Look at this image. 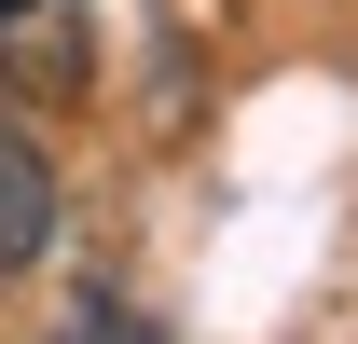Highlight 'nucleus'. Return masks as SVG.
<instances>
[{
	"mask_svg": "<svg viewBox=\"0 0 358 344\" xmlns=\"http://www.w3.org/2000/svg\"><path fill=\"white\" fill-rule=\"evenodd\" d=\"M42 248H55V166L28 124H0V275H28Z\"/></svg>",
	"mask_w": 358,
	"mask_h": 344,
	"instance_id": "f257e3e1",
	"label": "nucleus"
},
{
	"mask_svg": "<svg viewBox=\"0 0 358 344\" xmlns=\"http://www.w3.org/2000/svg\"><path fill=\"white\" fill-rule=\"evenodd\" d=\"M55 344H166V331H152L138 303H83V317H69V331H55Z\"/></svg>",
	"mask_w": 358,
	"mask_h": 344,
	"instance_id": "f03ea898",
	"label": "nucleus"
},
{
	"mask_svg": "<svg viewBox=\"0 0 358 344\" xmlns=\"http://www.w3.org/2000/svg\"><path fill=\"white\" fill-rule=\"evenodd\" d=\"M0 14H42V0H0Z\"/></svg>",
	"mask_w": 358,
	"mask_h": 344,
	"instance_id": "7ed1b4c3",
	"label": "nucleus"
}]
</instances>
